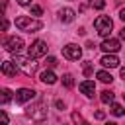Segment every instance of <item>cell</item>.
<instances>
[{
    "instance_id": "19",
    "label": "cell",
    "mask_w": 125,
    "mask_h": 125,
    "mask_svg": "<svg viewBox=\"0 0 125 125\" xmlns=\"http://www.w3.org/2000/svg\"><path fill=\"white\" fill-rule=\"evenodd\" d=\"M62 86H64V88H72V86H74V76L68 74V72L62 74Z\"/></svg>"
},
{
    "instance_id": "2",
    "label": "cell",
    "mask_w": 125,
    "mask_h": 125,
    "mask_svg": "<svg viewBox=\"0 0 125 125\" xmlns=\"http://www.w3.org/2000/svg\"><path fill=\"white\" fill-rule=\"evenodd\" d=\"M16 27L21 29V31L33 33V31H39L43 27V23L39 20H33L31 16H20V18H16Z\"/></svg>"
},
{
    "instance_id": "23",
    "label": "cell",
    "mask_w": 125,
    "mask_h": 125,
    "mask_svg": "<svg viewBox=\"0 0 125 125\" xmlns=\"http://www.w3.org/2000/svg\"><path fill=\"white\" fill-rule=\"evenodd\" d=\"M72 121H74V123H84V119H82V115H80V113H76V111L72 113Z\"/></svg>"
},
{
    "instance_id": "24",
    "label": "cell",
    "mask_w": 125,
    "mask_h": 125,
    "mask_svg": "<svg viewBox=\"0 0 125 125\" xmlns=\"http://www.w3.org/2000/svg\"><path fill=\"white\" fill-rule=\"evenodd\" d=\"M47 64H49L51 68H53V66H57V59H55V57H47Z\"/></svg>"
},
{
    "instance_id": "25",
    "label": "cell",
    "mask_w": 125,
    "mask_h": 125,
    "mask_svg": "<svg viewBox=\"0 0 125 125\" xmlns=\"http://www.w3.org/2000/svg\"><path fill=\"white\" fill-rule=\"evenodd\" d=\"M55 107L62 111V109H64V102H61V100H57V102H55Z\"/></svg>"
},
{
    "instance_id": "14",
    "label": "cell",
    "mask_w": 125,
    "mask_h": 125,
    "mask_svg": "<svg viewBox=\"0 0 125 125\" xmlns=\"http://www.w3.org/2000/svg\"><path fill=\"white\" fill-rule=\"evenodd\" d=\"M39 78H41V82H43V84H49V86L57 82V74H55L53 70H43Z\"/></svg>"
},
{
    "instance_id": "13",
    "label": "cell",
    "mask_w": 125,
    "mask_h": 125,
    "mask_svg": "<svg viewBox=\"0 0 125 125\" xmlns=\"http://www.w3.org/2000/svg\"><path fill=\"white\" fill-rule=\"evenodd\" d=\"M0 70H2V74H6V76H16V72H18L20 68H18V64H16L14 61H4L2 66H0Z\"/></svg>"
},
{
    "instance_id": "12",
    "label": "cell",
    "mask_w": 125,
    "mask_h": 125,
    "mask_svg": "<svg viewBox=\"0 0 125 125\" xmlns=\"http://www.w3.org/2000/svg\"><path fill=\"white\" fill-rule=\"evenodd\" d=\"M74 18H76V12L72 8H61L59 10V20L62 23H70V21H74Z\"/></svg>"
},
{
    "instance_id": "10",
    "label": "cell",
    "mask_w": 125,
    "mask_h": 125,
    "mask_svg": "<svg viewBox=\"0 0 125 125\" xmlns=\"http://www.w3.org/2000/svg\"><path fill=\"white\" fill-rule=\"evenodd\" d=\"M100 62H102L105 68H117V66H119V59H117L115 53H105Z\"/></svg>"
},
{
    "instance_id": "22",
    "label": "cell",
    "mask_w": 125,
    "mask_h": 125,
    "mask_svg": "<svg viewBox=\"0 0 125 125\" xmlns=\"http://www.w3.org/2000/svg\"><path fill=\"white\" fill-rule=\"evenodd\" d=\"M84 74H86V76H90V74H92V66H90V61H86V62H84Z\"/></svg>"
},
{
    "instance_id": "8",
    "label": "cell",
    "mask_w": 125,
    "mask_h": 125,
    "mask_svg": "<svg viewBox=\"0 0 125 125\" xmlns=\"http://www.w3.org/2000/svg\"><path fill=\"white\" fill-rule=\"evenodd\" d=\"M100 49H102L104 53H117V51L121 49V43H119V39H113V37H105V39L102 41Z\"/></svg>"
},
{
    "instance_id": "20",
    "label": "cell",
    "mask_w": 125,
    "mask_h": 125,
    "mask_svg": "<svg viewBox=\"0 0 125 125\" xmlns=\"http://www.w3.org/2000/svg\"><path fill=\"white\" fill-rule=\"evenodd\" d=\"M90 6L94 10H104L105 8V0H90Z\"/></svg>"
},
{
    "instance_id": "28",
    "label": "cell",
    "mask_w": 125,
    "mask_h": 125,
    "mask_svg": "<svg viewBox=\"0 0 125 125\" xmlns=\"http://www.w3.org/2000/svg\"><path fill=\"white\" fill-rule=\"evenodd\" d=\"M0 117H2V123H8V121H10V119H8V115H6V113H4V111H2V113H0Z\"/></svg>"
},
{
    "instance_id": "5",
    "label": "cell",
    "mask_w": 125,
    "mask_h": 125,
    "mask_svg": "<svg viewBox=\"0 0 125 125\" xmlns=\"http://www.w3.org/2000/svg\"><path fill=\"white\" fill-rule=\"evenodd\" d=\"M27 117H31V121H45L47 119V107H45V104L31 105L27 109Z\"/></svg>"
},
{
    "instance_id": "6",
    "label": "cell",
    "mask_w": 125,
    "mask_h": 125,
    "mask_svg": "<svg viewBox=\"0 0 125 125\" xmlns=\"http://www.w3.org/2000/svg\"><path fill=\"white\" fill-rule=\"evenodd\" d=\"M62 57L68 59V61H78V59L82 57V49H80V45H76V43H68V45H64V47H62Z\"/></svg>"
},
{
    "instance_id": "31",
    "label": "cell",
    "mask_w": 125,
    "mask_h": 125,
    "mask_svg": "<svg viewBox=\"0 0 125 125\" xmlns=\"http://www.w3.org/2000/svg\"><path fill=\"white\" fill-rule=\"evenodd\" d=\"M119 37H121V39H125V27H121V29H119Z\"/></svg>"
},
{
    "instance_id": "15",
    "label": "cell",
    "mask_w": 125,
    "mask_h": 125,
    "mask_svg": "<svg viewBox=\"0 0 125 125\" xmlns=\"http://www.w3.org/2000/svg\"><path fill=\"white\" fill-rule=\"evenodd\" d=\"M96 76H98V80L104 82V84H111V82H113V76H111V72H107V70H98Z\"/></svg>"
},
{
    "instance_id": "11",
    "label": "cell",
    "mask_w": 125,
    "mask_h": 125,
    "mask_svg": "<svg viewBox=\"0 0 125 125\" xmlns=\"http://www.w3.org/2000/svg\"><path fill=\"white\" fill-rule=\"evenodd\" d=\"M78 88H80V92H82L86 98H92L94 92H96V84H94V80H82V82L78 84Z\"/></svg>"
},
{
    "instance_id": "7",
    "label": "cell",
    "mask_w": 125,
    "mask_h": 125,
    "mask_svg": "<svg viewBox=\"0 0 125 125\" xmlns=\"http://www.w3.org/2000/svg\"><path fill=\"white\" fill-rule=\"evenodd\" d=\"M29 55L35 57V59L45 57V55H47V43H45L43 39H35V41L31 43V47H29Z\"/></svg>"
},
{
    "instance_id": "30",
    "label": "cell",
    "mask_w": 125,
    "mask_h": 125,
    "mask_svg": "<svg viewBox=\"0 0 125 125\" xmlns=\"http://www.w3.org/2000/svg\"><path fill=\"white\" fill-rule=\"evenodd\" d=\"M8 25H10V23H8V20H4V21H2V29L6 31V29H8Z\"/></svg>"
},
{
    "instance_id": "26",
    "label": "cell",
    "mask_w": 125,
    "mask_h": 125,
    "mask_svg": "<svg viewBox=\"0 0 125 125\" xmlns=\"http://www.w3.org/2000/svg\"><path fill=\"white\" fill-rule=\"evenodd\" d=\"M94 117H96V119H105V113H104V111H96Z\"/></svg>"
},
{
    "instance_id": "21",
    "label": "cell",
    "mask_w": 125,
    "mask_h": 125,
    "mask_svg": "<svg viewBox=\"0 0 125 125\" xmlns=\"http://www.w3.org/2000/svg\"><path fill=\"white\" fill-rule=\"evenodd\" d=\"M41 14H43V8H41V6H37V4H33V6H31V16H35V18H37V16H41Z\"/></svg>"
},
{
    "instance_id": "3",
    "label": "cell",
    "mask_w": 125,
    "mask_h": 125,
    "mask_svg": "<svg viewBox=\"0 0 125 125\" xmlns=\"http://www.w3.org/2000/svg\"><path fill=\"white\" fill-rule=\"evenodd\" d=\"M94 27H96L98 35L105 39V37H109L111 29H113V21H111V18H109V16H98V18H96V21H94Z\"/></svg>"
},
{
    "instance_id": "33",
    "label": "cell",
    "mask_w": 125,
    "mask_h": 125,
    "mask_svg": "<svg viewBox=\"0 0 125 125\" xmlns=\"http://www.w3.org/2000/svg\"><path fill=\"white\" fill-rule=\"evenodd\" d=\"M123 98H125V94H123Z\"/></svg>"
},
{
    "instance_id": "1",
    "label": "cell",
    "mask_w": 125,
    "mask_h": 125,
    "mask_svg": "<svg viewBox=\"0 0 125 125\" xmlns=\"http://www.w3.org/2000/svg\"><path fill=\"white\" fill-rule=\"evenodd\" d=\"M14 62L18 64V68L23 72V74H27V76H33L35 72H37V66H39V62L35 61V57H21V55H18V53H14Z\"/></svg>"
},
{
    "instance_id": "27",
    "label": "cell",
    "mask_w": 125,
    "mask_h": 125,
    "mask_svg": "<svg viewBox=\"0 0 125 125\" xmlns=\"http://www.w3.org/2000/svg\"><path fill=\"white\" fill-rule=\"evenodd\" d=\"M16 2H18L20 6H29V4H31V0H16Z\"/></svg>"
},
{
    "instance_id": "17",
    "label": "cell",
    "mask_w": 125,
    "mask_h": 125,
    "mask_svg": "<svg viewBox=\"0 0 125 125\" xmlns=\"http://www.w3.org/2000/svg\"><path fill=\"white\" fill-rule=\"evenodd\" d=\"M100 100H102L104 104H111V102L115 100V94H113L111 90H104V92H102V96H100Z\"/></svg>"
},
{
    "instance_id": "4",
    "label": "cell",
    "mask_w": 125,
    "mask_h": 125,
    "mask_svg": "<svg viewBox=\"0 0 125 125\" xmlns=\"http://www.w3.org/2000/svg\"><path fill=\"white\" fill-rule=\"evenodd\" d=\"M23 47H25V45H23V39L18 37V35H10V37L4 39V49H6L8 53H20Z\"/></svg>"
},
{
    "instance_id": "18",
    "label": "cell",
    "mask_w": 125,
    "mask_h": 125,
    "mask_svg": "<svg viewBox=\"0 0 125 125\" xmlns=\"http://www.w3.org/2000/svg\"><path fill=\"white\" fill-rule=\"evenodd\" d=\"M115 117H121V115H125V109H123V105L121 104H115V102H111V109H109Z\"/></svg>"
},
{
    "instance_id": "32",
    "label": "cell",
    "mask_w": 125,
    "mask_h": 125,
    "mask_svg": "<svg viewBox=\"0 0 125 125\" xmlns=\"http://www.w3.org/2000/svg\"><path fill=\"white\" fill-rule=\"evenodd\" d=\"M121 78L125 80V68H121Z\"/></svg>"
},
{
    "instance_id": "9",
    "label": "cell",
    "mask_w": 125,
    "mask_h": 125,
    "mask_svg": "<svg viewBox=\"0 0 125 125\" xmlns=\"http://www.w3.org/2000/svg\"><path fill=\"white\" fill-rule=\"evenodd\" d=\"M37 96V92L35 90H31V88H20L18 92H16V102L18 104H25V102H31L33 98Z\"/></svg>"
},
{
    "instance_id": "29",
    "label": "cell",
    "mask_w": 125,
    "mask_h": 125,
    "mask_svg": "<svg viewBox=\"0 0 125 125\" xmlns=\"http://www.w3.org/2000/svg\"><path fill=\"white\" fill-rule=\"evenodd\" d=\"M119 18L125 21V8H121V10H119Z\"/></svg>"
},
{
    "instance_id": "16",
    "label": "cell",
    "mask_w": 125,
    "mask_h": 125,
    "mask_svg": "<svg viewBox=\"0 0 125 125\" xmlns=\"http://www.w3.org/2000/svg\"><path fill=\"white\" fill-rule=\"evenodd\" d=\"M10 100H12V92H10L8 88H2V90H0V104L6 105Z\"/></svg>"
}]
</instances>
